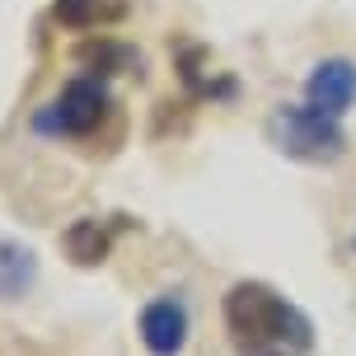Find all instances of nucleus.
Instances as JSON below:
<instances>
[{
	"instance_id": "nucleus-11",
	"label": "nucleus",
	"mask_w": 356,
	"mask_h": 356,
	"mask_svg": "<svg viewBox=\"0 0 356 356\" xmlns=\"http://www.w3.org/2000/svg\"><path fill=\"white\" fill-rule=\"evenodd\" d=\"M352 244H356V234H352Z\"/></svg>"
},
{
	"instance_id": "nucleus-10",
	"label": "nucleus",
	"mask_w": 356,
	"mask_h": 356,
	"mask_svg": "<svg viewBox=\"0 0 356 356\" xmlns=\"http://www.w3.org/2000/svg\"><path fill=\"white\" fill-rule=\"evenodd\" d=\"M239 356H296V352H286V347H249V352H239Z\"/></svg>"
},
{
	"instance_id": "nucleus-6",
	"label": "nucleus",
	"mask_w": 356,
	"mask_h": 356,
	"mask_svg": "<svg viewBox=\"0 0 356 356\" xmlns=\"http://www.w3.org/2000/svg\"><path fill=\"white\" fill-rule=\"evenodd\" d=\"M61 249H66V258H71L75 267H99L108 258V249H113V225L99 220V216H80V220L66 225Z\"/></svg>"
},
{
	"instance_id": "nucleus-1",
	"label": "nucleus",
	"mask_w": 356,
	"mask_h": 356,
	"mask_svg": "<svg viewBox=\"0 0 356 356\" xmlns=\"http://www.w3.org/2000/svg\"><path fill=\"white\" fill-rule=\"evenodd\" d=\"M225 328H230L234 352L249 347H286V352H309L314 347V323L305 309L277 296L267 282H234L225 291Z\"/></svg>"
},
{
	"instance_id": "nucleus-9",
	"label": "nucleus",
	"mask_w": 356,
	"mask_h": 356,
	"mask_svg": "<svg viewBox=\"0 0 356 356\" xmlns=\"http://www.w3.org/2000/svg\"><path fill=\"white\" fill-rule=\"evenodd\" d=\"M75 61L89 66L94 75H118V71H136L141 75V52H131L127 42H113V38H89L75 47Z\"/></svg>"
},
{
	"instance_id": "nucleus-5",
	"label": "nucleus",
	"mask_w": 356,
	"mask_h": 356,
	"mask_svg": "<svg viewBox=\"0 0 356 356\" xmlns=\"http://www.w3.org/2000/svg\"><path fill=\"white\" fill-rule=\"evenodd\" d=\"M141 347L150 356H178L188 347V305L174 296H160L141 309Z\"/></svg>"
},
{
	"instance_id": "nucleus-3",
	"label": "nucleus",
	"mask_w": 356,
	"mask_h": 356,
	"mask_svg": "<svg viewBox=\"0 0 356 356\" xmlns=\"http://www.w3.org/2000/svg\"><path fill=\"white\" fill-rule=\"evenodd\" d=\"M108 113H113V94H108L104 80L99 75H75V80L61 85L56 99H47L33 113V131L38 136H71V141H80V136L104 127Z\"/></svg>"
},
{
	"instance_id": "nucleus-7",
	"label": "nucleus",
	"mask_w": 356,
	"mask_h": 356,
	"mask_svg": "<svg viewBox=\"0 0 356 356\" xmlns=\"http://www.w3.org/2000/svg\"><path fill=\"white\" fill-rule=\"evenodd\" d=\"M38 286V253L19 239H0V305L24 300Z\"/></svg>"
},
{
	"instance_id": "nucleus-4",
	"label": "nucleus",
	"mask_w": 356,
	"mask_h": 356,
	"mask_svg": "<svg viewBox=\"0 0 356 356\" xmlns=\"http://www.w3.org/2000/svg\"><path fill=\"white\" fill-rule=\"evenodd\" d=\"M305 104L342 118L356 104V61L352 56H323V61H314L309 75H305Z\"/></svg>"
},
{
	"instance_id": "nucleus-8",
	"label": "nucleus",
	"mask_w": 356,
	"mask_h": 356,
	"mask_svg": "<svg viewBox=\"0 0 356 356\" xmlns=\"http://www.w3.org/2000/svg\"><path fill=\"white\" fill-rule=\"evenodd\" d=\"M127 0H52V19L61 29L89 33V29H113L127 19Z\"/></svg>"
},
{
	"instance_id": "nucleus-2",
	"label": "nucleus",
	"mask_w": 356,
	"mask_h": 356,
	"mask_svg": "<svg viewBox=\"0 0 356 356\" xmlns=\"http://www.w3.org/2000/svg\"><path fill=\"white\" fill-rule=\"evenodd\" d=\"M267 145L286 155L296 164H314V169H328L347 155V131H342V118L323 113L314 104H277L267 113Z\"/></svg>"
}]
</instances>
